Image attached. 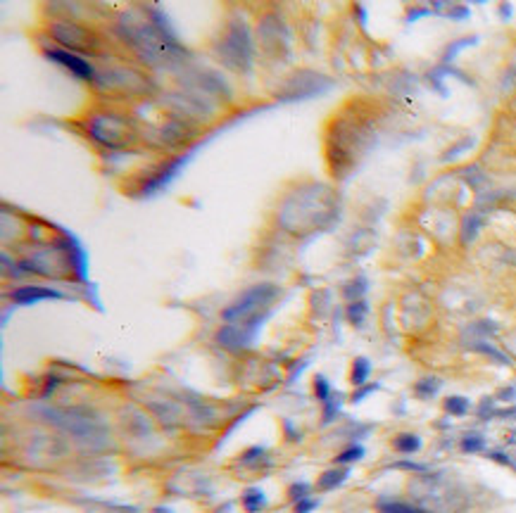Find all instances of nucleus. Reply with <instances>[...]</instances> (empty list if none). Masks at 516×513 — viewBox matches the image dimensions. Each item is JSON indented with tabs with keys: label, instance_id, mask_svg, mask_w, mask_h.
Segmentation results:
<instances>
[{
	"label": "nucleus",
	"instance_id": "obj_10",
	"mask_svg": "<svg viewBox=\"0 0 516 513\" xmlns=\"http://www.w3.org/2000/svg\"><path fill=\"white\" fill-rule=\"evenodd\" d=\"M240 506H243L245 513H262L267 506V494L260 487H247L240 494Z\"/></svg>",
	"mask_w": 516,
	"mask_h": 513
},
{
	"label": "nucleus",
	"instance_id": "obj_9",
	"mask_svg": "<svg viewBox=\"0 0 516 513\" xmlns=\"http://www.w3.org/2000/svg\"><path fill=\"white\" fill-rule=\"evenodd\" d=\"M376 513H428L424 506L410 504L402 499H390V497H381L376 501Z\"/></svg>",
	"mask_w": 516,
	"mask_h": 513
},
{
	"label": "nucleus",
	"instance_id": "obj_8",
	"mask_svg": "<svg viewBox=\"0 0 516 513\" xmlns=\"http://www.w3.org/2000/svg\"><path fill=\"white\" fill-rule=\"evenodd\" d=\"M348 478H350L348 466H335V468H328V470H324V473L319 475L317 490L319 492H331V490H335V487L343 485Z\"/></svg>",
	"mask_w": 516,
	"mask_h": 513
},
{
	"label": "nucleus",
	"instance_id": "obj_27",
	"mask_svg": "<svg viewBox=\"0 0 516 513\" xmlns=\"http://www.w3.org/2000/svg\"><path fill=\"white\" fill-rule=\"evenodd\" d=\"M317 506H319V501L312 499V497H307V499L295 501V504H293V511H295V513H312Z\"/></svg>",
	"mask_w": 516,
	"mask_h": 513
},
{
	"label": "nucleus",
	"instance_id": "obj_34",
	"mask_svg": "<svg viewBox=\"0 0 516 513\" xmlns=\"http://www.w3.org/2000/svg\"><path fill=\"white\" fill-rule=\"evenodd\" d=\"M500 14H502V17L507 19L509 14H512V5H509V3H502V5H500Z\"/></svg>",
	"mask_w": 516,
	"mask_h": 513
},
{
	"label": "nucleus",
	"instance_id": "obj_32",
	"mask_svg": "<svg viewBox=\"0 0 516 513\" xmlns=\"http://www.w3.org/2000/svg\"><path fill=\"white\" fill-rule=\"evenodd\" d=\"M283 428H286V435H288V440H291V442H295V440H300V433H295V430H293V423L288 421V418H286V421H283Z\"/></svg>",
	"mask_w": 516,
	"mask_h": 513
},
{
	"label": "nucleus",
	"instance_id": "obj_36",
	"mask_svg": "<svg viewBox=\"0 0 516 513\" xmlns=\"http://www.w3.org/2000/svg\"><path fill=\"white\" fill-rule=\"evenodd\" d=\"M153 513H172L169 509H162V506H157V509H153Z\"/></svg>",
	"mask_w": 516,
	"mask_h": 513
},
{
	"label": "nucleus",
	"instance_id": "obj_17",
	"mask_svg": "<svg viewBox=\"0 0 516 513\" xmlns=\"http://www.w3.org/2000/svg\"><path fill=\"white\" fill-rule=\"evenodd\" d=\"M312 390H314V397H317L322 404L326 402V399L333 395L331 383H328V380H326V376H322V373H319V376H314V380H312Z\"/></svg>",
	"mask_w": 516,
	"mask_h": 513
},
{
	"label": "nucleus",
	"instance_id": "obj_1",
	"mask_svg": "<svg viewBox=\"0 0 516 513\" xmlns=\"http://www.w3.org/2000/svg\"><path fill=\"white\" fill-rule=\"evenodd\" d=\"M278 297V288L271 283H257L252 288H247L238 299L229 304L221 312V319L226 323L236 326H260V321L267 316V309L273 304V299Z\"/></svg>",
	"mask_w": 516,
	"mask_h": 513
},
{
	"label": "nucleus",
	"instance_id": "obj_5",
	"mask_svg": "<svg viewBox=\"0 0 516 513\" xmlns=\"http://www.w3.org/2000/svg\"><path fill=\"white\" fill-rule=\"evenodd\" d=\"M255 333H257V326L226 323V326H221V328L216 330V342H219L221 347H226V350H231V352H240V350H245V347L252 345Z\"/></svg>",
	"mask_w": 516,
	"mask_h": 513
},
{
	"label": "nucleus",
	"instance_id": "obj_21",
	"mask_svg": "<svg viewBox=\"0 0 516 513\" xmlns=\"http://www.w3.org/2000/svg\"><path fill=\"white\" fill-rule=\"evenodd\" d=\"M312 494V485L304 483V480H300V483H293L291 487H288V499L295 504V501L300 499H307V497Z\"/></svg>",
	"mask_w": 516,
	"mask_h": 513
},
{
	"label": "nucleus",
	"instance_id": "obj_11",
	"mask_svg": "<svg viewBox=\"0 0 516 513\" xmlns=\"http://www.w3.org/2000/svg\"><path fill=\"white\" fill-rule=\"evenodd\" d=\"M369 376H371V361L366 359V356H357V359L352 361V369H350V383H352L355 387H362L366 385Z\"/></svg>",
	"mask_w": 516,
	"mask_h": 513
},
{
	"label": "nucleus",
	"instance_id": "obj_31",
	"mask_svg": "<svg viewBox=\"0 0 516 513\" xmlns=\"http://www.w3.org/2000/svg\"><path fill=\"white\" fill-rule=\"evenodd\" d=\"M488 459L497 461V464H502V466H509V454H504V452H488Z\"/></svg>",
	"mask_w": 516,
	"mask_h": 513
},
{
	"label": "nucleus",
	"instance_id": "obj_22",
	"mask_svg": "<svg viewBox=\"0 0 516 513\" xmlns=\"http://www.w3.org/2000/svg\"><path fill=\"white\" fill-rule=\"evenodd\" d=\"M338 411H340V397L331 395L326 402H324V426H328V423L338 416Z\"/></svg>",
	"mask_w": 516,
	"mask_h": 513
},
{
	"label": "nucleus",
	"instance_id": "obj_3",
	"mask_svg": "<svg viewBox=\"0 0 516 513\" xmlns=\"http://www.w3.org/2000/svg\"><path fill=\"white\" fill-rule=\"evenodd\" d=\"M89 136L93 141L107 145V148H120L131 138V128L122 117L100 114V117H93L89 122Z\"/></svg>",
	"mask_w": 516,
	"mask_h": 513
},
{
	"label": "nucleus",
	"instance_id": "obj_12",
	"mask_svg": "<svg viewBox=\"0 0 516 513\" xmlns=\"http://www.w3.org/2000/svg\"><path fill=\"white\" fill-rule=\"evenodd\" d=\"M393 447H395V452H400V454H416L421 449V437L414 433H400V435H395Z\"/></svg>",
	"mask_w": 516,
	"mask_h": 513
},
{
	"label": "nucleus",
	"instance_id": "obj_20",
	"mask_svg": "<svg viewBox=\"0 0 516 513\" xmlns=\"http://www.w3.org/2000/svg\"><path fill=\"white\" fill-rule=\"evenodd\" d=\"M476 43H478V38H476V36H471V38L455 41V43H450V45H447V50H445V55H442V60H445V62H452V60H455V57H457L459 50L471 48V45H476Z\"/></svg>",
	"mask_w": 516,
	"mask_h": 513
},
{
	"label": "nucleus",
	"instance_id": "obj_29",
	"mask_svg": "<svg viewBox=\"0 0 516 513\" xmlns=\"http://www.w3.org/2000/svg\"><path fill=\"white\" fill-rule=\"evenodd\" d=\"M447 17H450V19H467V17H469V8H464V5H457V8H450V12H447Z\"/></svg>",
	"mask_w": 516,
	"mask_h": 513
},
{
	"label": "nucleus",
	"instance_id": "obj_16",
	"mask_svg": "<svg viewBox=\"0 0 516 513\" xmlns=\"http://www.w3.org/2000/svg\"><path fill=\"white\" fill-rule=\"evenodd\" d=\"M459 447H462L464 454H478L486 449V437L478 433H469L462 437V444H459Z\"/></svg>",
	"mask_w": 516,
	"mask_h": 513
},
{
	"label": "nucleus",
	"instance_id": "obj_7",
	"mask_svg": "<svg viewBox=\"0 0 516 513\" xmlns=\"http://www.w3.org/2000/svg\"><path fill=\"white\" fill-rule=\"evenodd\" d=\"M65 295L55 288H45V285H19L10 293V299L14 304H36L43 299H62Z\"/></svg>",
	"mask_w": 516,
	"mask_h": 513
},
{
	"label": "nucleus",
	"instance_id": "obj_18",
	"mask_svg": "<svg viewBox=\"0 0 516 513\" xmlns=\"http://www.w3.org/2000/svg\"><path fill=\"white\" fill-rule=\"evenodd\" d=\"M364 293H366V278H355V281H350L343 290V295L350 299V302L364 299Z\"/></svg>",
	"mask_w": 516,
	"mask_h": 513
},
{
	"label": "nucleus",
	"instance_id": "obj_28",
	"mask_svg": "<svg viewBox=\"0 0 516 513\" xmlns=\"http://www.w3.org/2000/svg\"><path fill=\"white\" fill-rule=\"evenodd\" d=\"M471 143H473L471 138H464V141L459 143V145H455V148H450V150H447V152L442 155V159H445V162H447V159L457 157V155H462V150H464V148H469V145H471Z\"/></svg>",
	"mask_w": 516,
	"mask_h": 513
},
{
	"label": "nucleus",
	"instance_id": "obj_14",
	"mask_svg": "<svg viewBox=\"0 0 516 513\" xmlns=\"http://www.w3.org/2000/svg\"><path fill=\"white\" fill-rule=\"evenodd\" d=\"M366 314H369V304H366V299H357V302H350L348 304V312H345V316H348V321L352 326H362Z\"/></svg>",
	"mask_w": 516,
	"mask_h": 513
},
{
	"label": "nucleus",
	"instance_id": "obj_13",
	"mask_svg": "<svg viewBox=\"0 0 516 513\" xmlns=\"http://www.w3.org/2000/svg\"><path fill=\"white\" fill-rule=\"evenodd\" d=\"M442 409H445L450 416H467L469 413V409H471V402H469L467 397H459V395H455V397H447L445 399V404H442Z\"/></svg>",
	"mask_w": 516,
	"mask_h": 513
},
{
	"label": "nucleus",
	"instance_id": "obj_30",
	"mask_svg": "<svg viewBox=\"0 0 516 513\" xmlns=\"http://www.w3.org/2000/svg\"><path fill=\"white\" fill-rule=\"evenodd\" d=\"M426 14H431V10L428 8H412L407 17H410V22H414L416 17H426Z\"/></svg>",
	"mask_w": 516,
	"mask_h": 513
},
{
	"label": "nucleus",
	"instance_id": "obj_4",
	"mask_svg": "<svg viewBox=\"0 0 516 513\" xmlns=\"http://www.w3.org/2000/svg\"><path fill=\"white\" fill-rule=\"evenodd\" d=\"M48 29L55 36V41L65 45V50H69V53L71 50H86L91 45L89 31L74 22H53Z\"/></svg>",
	"mask_w": 516,
	"mask_h": 513
},
{
	"label": "nucleus",
	"instance_id": "obj_26",
	"mask_svg": "<svg viewBox=\"0 0 516 513\" xmlns=\"http://www.w3.org/2000/svg\"><path fill=\"white\" fill-rule=\"evenodd\" d=\"M393 468L412 470V473H428V466H424V464H414V461H395Z\"/></svg>",
	"mask_w": 516,
	"mask_h": 513
},
{
	"label": "nucleus",
	"instance_id": "obj_19",
	"mask_svg": "<svg viewBox=\"0 0 516 513\" xmlns=\"http://www.w3.org/2000/svg\"><path fill=\"white\" fill-rule=\"evenodd\" d=\"M364 456V447L362 444H352V447L343 449L338 456H335V464L338 466H348V464H355V461H359Z\"/></svg>",
	"mask_w": 516,
	"mask_h": 513
},
{
	"label": "nucleus",
	"instance_id": "obj_15",
	"mask_svg": "<svg viewBox=\"0 0 516 513\" xmlns=\"http://www.w3.org/2000/svg\"><path fill=\"white\" fill-rule=\"evenodd\" d=\"M440 385H442L440 378H421V380L414 385V392L419 399H431L438 390H440Z\"/></svg>",
	"mask_w": 516,
	"mask_h": 513
},
{
	"label": "nucleus",
	"instance_id": "obj_25",
	"mask_svg": "<svg viewBox=\"0 0 516 513\" xmlns=\"http://www.w3.org/2000/svg\"><path fill=\"white\" fill-rule=\"evenodd\" d=\"M262 456H265V449H262V447H250V449H245L243 456H240V464L257 466L262 461Z\"/></svg>",
	"mask_w": 516,
	"mask_h": 513
},
{
	"label": "nucleus",
	"instance_id": "obj_33",
	"mask_svg": "<svg viewBox=\"0 0 516 513\" xmlns=\"http://www.w3.org/2000/svg\"><path fill=\"white\" fill-rule=\"evenodd\" d=\"M55 387H58V378H50V380L45 383L43 392H41V395H43V399L48 397V395H53V390H55Z\"/></svg>",
	"mask_w": 516,
	"mask_h": 513
},
{
	"label": "nucleus",
	"instance_id": "obj_35",
	"mask_svg": "<svg viewBox=\"0 0 516 513\" xmlns=\"http://www.w3.org/2000/svg\"><path fill=\"white\" fill-rule=\"evenodd\" d=\"M355 10H357V14H359V24L364 27V24H366V12H364V8H362V5H357Z\"/></svg>",
	"mask_w": 516,
	"mask_h": 513
},
{
	"label": "nucleus",
	"instance_id": "obj_2",
	"mask_svg": "<svg viewBox=\"0 0 516 513\" xmlns=\"http://www.w3.org/2000/svg\"><path fill=\"white\" fill-rule=\"evenodd\" d=\"M219 60L234 69H247L252 62V41L245 24H231L226 36L219 41Z\"/></svg>",
	"mask_w": 516,
	"mask_h": 513
},
{
	"label": "nucleus",
	"instance_id": "obj_24",
	"mask_svg": "<svg viewBox=\"0 0 516 513\" xmlns=\"http://www.w3.org/2000/svg\"><path fill=\"white\" fill-rule=\"evenodd\" d=\"M478 226H481V219H478V216H473V214L464 221V242H471L473 238H476Z\"/></svg>",
	"mask_w": 516,
	"mask_h": 513
},
{
	"label": "nucleus",
	"instance_id": "obj_6",
	"mask_svg": "<svg viewBox=\"0 0 516 513\" xmlns=\"http://www.w3.org/2000/svg\"><path fill=\"white\" fill-rule=\"evenodd\" d=\"M45 57L58 62V65H62V67H67L69 71H74L79 79H86V81L96 79V69H93V65L89 60H84V57H79L76 53H69V50H65V48H50V50H45Z\"/></svg>",
	"mask_w": 516,
	"mask_h": 513
},
{
	"label": "nucleus",
	"instance_id": "obj_23",
	"mask_svg": "<svg viewBox=\"0 0 516 513\" xmlns=\"http://www.w3.org/2000/svg\"><path fill=\"white\" fill-rule=\"evenodd\" d=\"M379 387H381L379 383H366V385L357 387V390H355L352 395H350V402H352V404H359V402H364V399L369 397V395H374V392L379 390Z\"/></svg>",
	"mask_w": 516,
	"mask_h": 513
}]
</instances>
